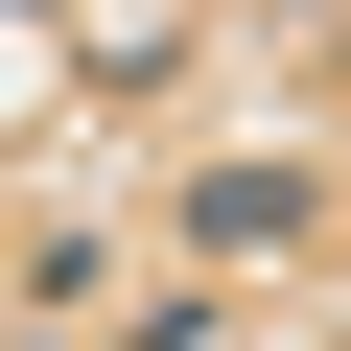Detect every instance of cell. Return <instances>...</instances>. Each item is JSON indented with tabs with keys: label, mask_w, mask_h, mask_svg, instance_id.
I'll return each mask as SVG.
<instances>
[{
	"label": "cell",
	"mask_w": 351,
	"mask_h": 351,
	"mask_svg": "<svg viewBox=\"0 0 351 351\" xmlns=\"http://www.w3.org/2000/svg\"><path fill=\"white\" fill-rule=\"evenodd\" d=\"M188 234H211V258H281V234H304V188H281V164H211V188H188Z\"/></svg>",
	"instance_id": "obj_1"
}]
</instances>
